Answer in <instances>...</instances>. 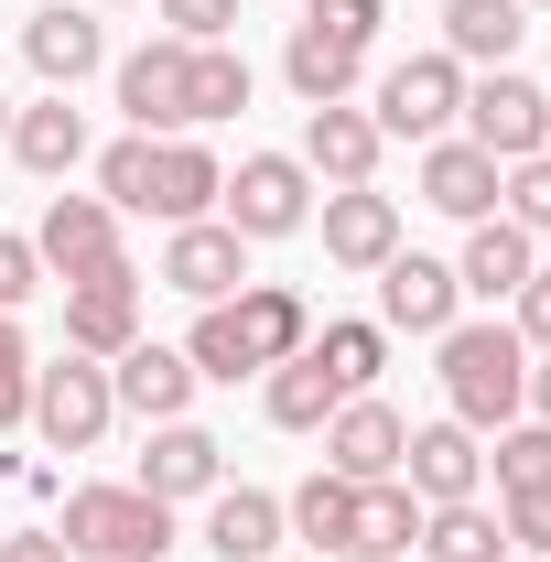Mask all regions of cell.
<instances>
[{"instance_id":"obj_25","label":"cell","mask_w":551,"mask_h":562,"mask_svg":"<svg viewBox=\"0 0 551 562\" xmlns=\"http://www.w3.org/2000/svg\"><path fill=\"white\" fill-rule=\"evenodd\" d=\"M281 76H292V98H303V109H336V98H357V76H368V44H336V33L292 22V44H281Z\"/></svg>"},{"instance_id":"obj_31","label":"cell","mask_w":551,"mask_h":562,"mask_svg":"<svg viewBox=\"0 0 551 562\" xmlns=\"http://www.w3.org/2000/svg\"><path fill=\"white\" fill-rule=\"evenodd\" d=\"M486 476H497V497H519V487H551V422H497L486 432Z\"/></svg>"},{"instance_id":"obj_46","label":"cell","mask_w":551,"mask_h":562,"mask_svg":"<svg viewBox=\"0 0 551 562\" xmlns=\"http://www.w3.org/2000/svg\"><path fill=\"white\" fill-rule=\"evenodd\" d=\"M87 11H120V0H87Z\"/></svg>"},{"instance_id":"obj_4","label":"cell","mask_w":551,"mask_h":562,"mask_svg":"<svg viewBox=\"0 0 551 562\" xmlns=\"http://www.w3.org/2000/svg\"><path fill=\"white\" fill-rule=\"evenodd\" d=\"M465 140H476L497 173L530 162V151H551V87L519 76V66H476L465 76Z\"/></svg>"},{"instance_id":"obj_32","label":"cell","mask_w":551,"mask_h":562,"mask_svg":"<svg viewBox=\"0 0 551 562\" xmlns=\"http://www.w3.org/2000/svg\"><path fill=\"white\" fill-rule=\"evenodd\" d=\"M421 541V497L401 487V476H379V487H357V552H412Z\"/></svg>"},{"instance_id":"obj_15","label":"cell","mask_w":551,"mask_h":562,"mask_svg":"<svg viewBox=\"0 0 551 562\" xmlns=\"http://www.w3.org/2000/svg\"><path fill=\"white\" fill-rule=\"evenodd\" d=\"M195 390H206V379H195V357H184V347H151V336H140V347L109 357V401H120L131 422H184V412H195Z\"/></svg>"},{"instance_id":"obj_20","label":"cell","mask_w":551,"mask_h":562,"mask_svg":"<svg viewBox=\"0 0 551 562\" xmlns=\"http://www.w3.org/2000/svg\"><path fill=\"white\" fill-rule=\"evenodd\" d=\"M184 66H195V44H140V55H120V109H131V131L173 140L184 131Z\"/></svg>"},{"instance_id":"obj_28","label":"cell","mask_w":551,"mask_h":562,"mask_svg":"<svg viewBox=\"0 0 551 562\" xmlns=\"http://www.w3.org/2000/svg\"><path fill=\"white\" fill-rule=\"evenodd\" d=\"M281 530H292V541H314V552H325V562H336V552H357V487L314 465L303 487L281 497Z\"/></svg>"},{"instance_id":"obj_2","label":"cell","mask_w":551,"mask_h":562,"mask_svg":"<svg viewBox=\"0 0 551 562\" xmlns=\"http://www.w3.org/2000/svg\"><path fill=\"white\" fill-rule=\"evenodd\" d=\"M432 357H443V422H465V432H497V422L530 412V336H519L508 314L443 325V336H432Z\"/></svg>"},{"instance_id":"obj_35","label":"cell","mask_w":551,"mask_h":562,"mask_svg":"<svg viewBox=\"0 0 551 562\" xmlns=\"http://www.w3.org/2000/svg\"><path fill=\"white\" fill-rule=\"evenodd\" d=\"M98 195H109L120 216H140V195H151V131H131V140L98 151Z\"/></svg>"},{"instance_id":"obj_47","label":"cell","mask_w":551,"mask_h":562,"mask_svg":"<svg viewBox=\"0 0 551 562\" xmlns=\"http://www.w3.org/2000/svg\"><path fill=\"white\" fill-rule=\"evenodd\" d=\"M519 11H551V0H519Z\"/></svg>"},{"instance_id":"obj_38","label":"cell","mask_w":551,"mask_h":562,"mask_svg":"<svg viewBox=\"0 0 551 562\" xmlns=\"http://www.w3.org/2000/svg\"><path fill=\"white\" fill-rule=\"evenodd\" d=\"M303 22H314V33H336V44H379L390 0H303Z\"/></svg>"},{"instance_id":"obj_21","label":"cell","mask_w":551,"mask_h":562,"mask_svg":"<svg viewBox=\"0 0 551 562\" xmlns=\"http://www.w3.org/2000/svg\"><path fill=\"white\" fill-rule=\"evenodd\" d=\"M421 206L432 216H497V162H486L465 131H443V140H421Z\"/></svg>"},{"instance_id":"obj_36","label":"cell","mask_w":551,"mask_h":562,"mask_svg":"<svg viewBox=\"0 0 551 562\" xmlns=\"http://www.w3.org/2000/svg\"><path fill=\"white\" fill-rule=\"evenodd\" d=\"M497 530H508V552L551 562V487H519V497H497Z\"/></svg>"},{"instance_id":"obj_29","label":"cell","mask_w":551,"mask_h":562,"mask_svg":"<svg viewBox=\"0 0 551 562\" xmlns=\"http://www.w3.org/2000/svg\"><path fill=\"white\" fill-rule=\"evenodd\" d=\"M421 562H508V530L486 497H454V508H421Z\"/></svg>"},{"instance_id":"obj_24","label":"cell","mask_w":551,"mask_h":562,"mask_svg":"<svg viewBox=\"0 0 551 562\" xmlns=\"http://www.w3.org/2000/svg\"><path fill=\"white\" fill-rule=\"evenodd\" d=\"M281 497L271 487H216L206 497V552L216 562H281Z\"/></svg>"},{"instance_id":"obj_16","label":"cell","mask_w":551,"mask_h":562,"mask_svg":"<svg viewBox=\"0 0 551 562\" xmlns=\"http://www.w3.org/2000/svg\"><path fill=\"white\" fill-rule=\"evenodd\" d=\"M379 151H390L379 120H368L357 98H336V109H303V151H292V162H303L314 184H379Z\"/></svg>"},{"instance_id":"obj_10","label":"cell","mask_w":551,"mask_h":562,"mask_svg":"<svg viewBox=\"0 0 551 562\" xmlns=\"http://www.w3.org/2000/svg\"><path fill=\"white\" fill-rule=\"evenodd\" d=\"M401 443H412V422L390 412L379 390H357V401H336V422H325V476L379 487V476H401Z\"/></svg>"},{"instance_id":"obj_37","label":"cell","mask_w":551,"mask_h":562,"mask_svg":"<svg viewBox=\"0 0 551 562\" xmlns=\"http://www.w3.org/2000/svg\"><path fill=\"white\" fill-rule=\"evenodd\" d=\"M151 11H162L173 44H227L238 33V0H151Z\"/></svg>"},{"instance_id":"obj_26","label":"cell","mask_w":551,"mask_h":562,"mask_svg":"<svg viewBox=\"0 0 551 562\" xmlns=\"http://www.w3.org/2000/svg\"><path fill=\"white\" fill-rule=\"evenodd\" d=\"M519 44H530L519 0H443V55L454 66H519Z\"/></svg>"},{"instance_id":"obj_22","label":"cell","mask_w":551,"mask_h":562,"mask_svg":"<svg viewBox=\"0 0 551 562\" xmlns=\"http://www.w3.org/2000/svg\"><path fill=\"white\" fill-rule=\"evenodd\" d=\"M530 271H541V238H530V227H508V216H476V227H465V260H454L465 303H519Z\"/></svg>"},{"instance_id":"obj_5","label":"cell","mask_w":551,"mask_h":562,"mask_svg":"<svg viewBox=\"0 0 551 562\" xmlns=\"http://www.w3.org/2000/svg\"><path fill=\"white\" fill-rule=\"evenodd\" d=\"M368 120H379V140H443L454 120H465V66H454L443 44H432V55H401V66H379Z\"/></svg>"},{"instance_id":"obj_6","label":"cell","mask_w":551,"mask_h":562,"mask_svg":"<svg viewBox=\"0 0 551 562\" xmlns=\"http://www.w3.org/2000/svg\"><path fill=\"white\" fill-rule=\"evenodd\" d=\"M216 216L260 249V238H303L314 227V173L292 162V151H249L227 184H216Z\"/></svg>"},{"instance_id":"obj_42","label":"cell","mask_w":551,"mask_h":562,"mask_svg":"<svg viewBox=\"0 0 551 562\" xmlns=\"http://www.w3.org/2000/svg\"><path fill=\"white\" fill-rule=\"evenodd\" d=\"M0 562H76V552L55 541V530H11V541H0Z\"/></svg>"},{"instance_id":"obj_45","label":"cell","mask_w":551,"mask_h":562,"mask_svg":"<svg viewBox=\"0 0 551 562\" xmlns=\"http://www.w3.org/2000/svg\"><path fill=\"white\" fill-rule=\"evenodd\" d=\"M0 140H11V98H0Z\"/></svg>"},{"instance_id":"obj_19","label":"cell","mask_w":551,"mask_h":562,"mask_svg":"<svg viewBox=\"0 0 551 562\" xmlns=\"http://www.w3.org/2000/svg\"><path fill=\"white\" fill-rule=\"evenodd\" d=\"M216 184H227V162H216L206 140H151V195H140V216H162V227H195V216H216Z\"/></svg>"},{"instance_id":"obj_27","label":"cell","mask_w":551,"mask_h":562,"mask_svg":"<svg viewBox=\"0 0 551 562\" xmlns=\"http://www.w3.org/2000/svg\"><path fill=\"white\" fill-rule=\"evenodd\" d=\"M336 401H346V390H336V368H325L314 347H292L271 379H260V412H271L281 432H325V422H336Z\"/></svg>"},{"instance_id":"obj_7","label":"cell","mask_w":551,"mask_h":562,"mask_svg":"<svg viewBox=\"0 0 551 562\" xmlns=\"http://www.w3.org/2000/svg\"><path fill=\"white\" fill-rule=\"evenodd\" d=\"M33 432H44V443H55V454H98V443H109V422H120V401H109V368H98V357H55V368H33Z\"/></svg>"},{"instance_id":"obj_34","label":"cell","mask_w":551,"mask_h":562,"mask_svg":"<svg viewBox=\"0 0 551 562\" xmlns=\"http://www.w3.org/2000/svg\"><path fill=\"white\" fill-rule=\"evenodd\" d=\"M497 216H508V227H530V238H551V151H530V162H508V173H497Z\"/></svg>"},{"instance_id":"obj_30","label":"cell","mask_w":551,"mask_h":562,"mask_svg":"<svg viewBox=\"0 0 551 562\" xmlns=\"http://www.w3.org/2000/svg\"><path fill=\"white\" fill-rule=\"evenodd\" d=\"M249 109V55H227V44H195V66H184V131H206V120H238Z\"/></svg>"},{"instance_id":"obj_11","label":"cell","mask_w":551,"mask_h":562,"mask_svg":"<svg viewBox=\"0 0 551 562\" xmlns=\"http://www.w3.org/2000/svg\"><path fill=\"white\" fill-rule=\"evenodd\" d=\"M140 497H162V508H184V497H216L227 487V443H216L206 422H151V443H140Z\"/></svg>"},{"instance_id":"obj_9","label":"cell","mask_w":551,"mask_h":562,"mask_svg":"<svg viewBox=\"0 0 551 562\" xmlns=\"http://www.w3.org/2000/svg\"><path fill=\"white\" fill-rule=\"evenodd\" d=\"M379 325H390V336H443V325H465V281H454V260L390 249V260H379Z\"/></svg>"},{"instance_id":"obj_12","label":"cell","mask_w":551,"mask_h":562,"mask_svg":"<svg viewBox=\"0 0 551 562\" xmlns=\"http://www.w3.org/2000/svg\"><path fill=\"white\" fill-rule=\"evenodd\" d=\"M22 66L44 76L55 98H76L87 76L109 66V33H98V11H87V0H44V11L22 22Z\"/></svg>"},{"instance_id":"obj_13","label":"cell","mask_w":551,"mask_h":562,"mask_svg":"<svg viewBox=\"0 0 551 562\" xmlns=\"http://www.w3.org/2000/svg\"><path fill=\"white\" fill-rule=\"evenodd\" d=\"M162 292H184V303H227L238 281H249V238L227 227V216H195V227H173L162 238Z\"/></svg>"},{"instance_id":"obj_44","label":"cell","mask_w":551,"mask_h":562,"mask_svg":"<svg viewBox=\"0 0 551 562\" xmlns=\"http://www.w3.org/2000/svg\"><path fill=\"white\" fill-rule=\"evenodd\" d=\"M336 562H390V552H336Z\"/></svg>"},{"instance_id":"obj_48","label":"cell","mask_w":551,"mask_h":562,"mask_svg":"<svg viewBox=\"0 0 551 562\" xmlns=\"http://www.w3.org/2000/svg\"><path fill=\"white\" fill-rule=\"evenodd\" d=\"M519 562H530V552H519Z\"/></svg>"},{"instance_id":"obj_1","label":"cell","mask_w":551,"mask_h":562,"mask_svg":"<svg viewBox=\"0 0 551 562\" xmlns=\"http://www.w3.org/2000/svg\"><path fill=\"white\" fill-rule=\"evenodd\" d=\"M314 336V314H303V292L292 281H238L227 303H195V336H184V357H195V379H271L281 357Z\"/></svg>"},{"instance_id":"obj_18","label":"cell","mask_w":551,"mask_h":562,"mask_svg":"<svg viewBox=\"0 0 551 562\" xmlns=\"http://www.w3.org/2000/svg\"><path fill=\"white\" fill-rule=\"evenodd\" d=\"M66 347L76 357H109L120 347H140V271H98V281H76L66 292Z\"/></svg>"},{"instance_id":"obj_43","label":"cell","mask_w":551,"mask_h":562,"mask_svg":"<svg viewBox=\"0 0 551 562\" xmlns=\"http://www.w3.org/2000/svg\"><path fill=\"white\" fill-rule=\"evenodd\" d=\"M530 422H551V357H530Z\"/></svg>"},{"instance_id":"obj_17","label":"cell","mask_w":551,"mask_h":562,"mask_svg":"<svg viewBox=\"0 0 551 562\" xmlns=\"http://www.w3.org/2000/svg\"><path fill=\"white\" fill-rule=\"evenodd\" d=\"M325 260L336 271H379L390 249H401V206L379 195V184H325Z\"/></svg>"},{"instance_id":"obj_23","label":"cell","mask_w":551,"mask_h":562,"mask_svg":"<svg viewBox=\"0 0 551 562\" xmlns=\"http://www.w3.org/2000/svg\"><path fill=\"white\" fill-rule=\"evenodd\" d=\"M11 162H22V173H44V184H66L76 162H87V109L55 98V87H44L33 109H11Z\"/></svg>"},{"instance_id":"obj_39","label":"cell","mask_w":551,"mask_h":562,"mask_svg":"<svg viewBox=\"0 0 551 562\" xmlns=\"http://www.w3.org/2000/svg\"><path fill=\"white\" fill-rule=\"evenodd\" d=\"M33 412V347H22V325L0 314V432Z\"/></svg>"},{"instance_id":"obj_14","label":"cell","mask_w":551,"mask_h":562,"mask_svg":"<svg viewBox=\"0 0 551 562\" xmlns=\"http://www.w3.org/2000/svg\"><path fill=\"white\" fill-rule=\"evenodd\" d=\"M401 487H412L421 508L476 497L486 487V432H465V422H421L412 443H401Z\"/></svg>"},{"instance_id":"obj_8","label":"cell","mask_w":551,"mask_h":562,"mask_svg":"<svg viewBox=\"0 0 551 562\" xmlns=\"http://www.w3.org/2000/svg\"><path fill=\"white\" fill-rule=\"evenodd\" d=\"M33 260L66 281H98V271H131V249H120V206L109 195H55L44 206V227H33Z\"/></svg>"},{"instance_id":"obj_3","label":"cell","mask_w":551,"mask_h":562,"mask_svg":"<svg viewBox=\"0 0 551 562\" xmlns=\"http://www.w3.org/2000/svg\"><path fill=\"white\" fill-rule=\"evenodd\" d=\"M55 541L76 562H162L173 552V508L140 487H76L66 519H55Z\"/></svg>"},{"instance_id":"obj_41","label":"cell","mask_w":551,"mask_h":562,"mask_svg":"<svg viewBox=\"0 0 551 562\" xmlns=\"http://www.w3.org/2000/svg\"><path fill=\"white\" fill-rule=\"evenodd\" d=\"M508 325L530 336V357H551V260H541L530 281H519V314H508Z\"/></svg>"},{"instance_id":"obj_33","label":"cell","mask_w":551,"mask_h":562,"mask_svg":"<svg viewBox=\"0 0 551 562\" xmlns=\"http://www.w3.org/2000/svg\"><path fill=\"white\" fill-rule=\"evenodd\" d=\"M303 347L336 368V390L357 401V390H379V368H390V325H325V336H303Z\"/></svg>"},{"instance_id":"obj_40","label":"cell","mask_w":551,"mask_h":562,"mask_svg":"<svg viewBox=\"0 0 551 562\" xmlns=\"http://www.w3.org/2000/svg\"><path fill=\"white\" fill-rule=\"evenodd\" d=\"M33 292H44V260H33V238H11V227H0V314H22Z\"/></svg>"}]
</instances>
